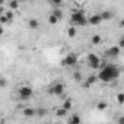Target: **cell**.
<instances>
[{"mask_svg": "<svg viewBox=\"0 0 124 124\" xmlns=\"http://www.w3.org/2000/svg\"><path fill=\"white\" fill-rule=\"evenodd\" d=\"M98 80V76H95V75H89L88 78H86V82H85V86L86 88H89V86H92L95 82Z\"/></svg>", "mask_w": 124, "mask_h": 124, "instance_id": "obj_11", "label": "cell"}, {"mask_svg": "<svg viewBox=\"0 0 124 124\" xmlns=\"http://www.w3.org/2000/svg\"><path fill=\"white\" fill-rule=\"evenodd\" d=\"M67 112H69V111H66L63 107H61V108H58V109H57V112H55V114H57V117H66V115H67Z\"/></svg>", "mask_w": 124, "mask_h": 124, "instance_id": "obj_16", "label": "cell"}, {"mask_svg": "<svg viewBox=\"0 0 124 124\" xmlns=\"http://www.w3.org/2000/svg\"><path fill=\"white\" fill-rule=\"evenodd\" d=\"M96 107H98V109H101V111H102V109H107V107H108V105H107V102L101 101V102H98V104H96Z\"/></svg>", "mask_w": 124, "mask_h": 124, "instance_id": "obj_20", "label": "cell"}, {"mask_svg": "<svg viewBox=\"0 0 124 124\" xmlns=\"http://www.w3.org/2000/svg\"><path fill=\"white\" fill-rule=\"evenodd\" d=\"M51 15H54L58 21H60V19H63V12H61L60 9H54V10L51 12Z\"/></svg>", "mask_w": 124, "mask_h": 124, "instance_id": "obj_15", "label": "cell"}, {"mask_svg": "<svg viewBox=\"0 0 124 124\" xmlns=\"http://www.w3.org/2000/svg\"><path fill=\"white\" fill-rule=\"evenodd\" d=\"M88 66L91 67V69H93V70H96V69H99L102 64H101V58L96 55V54H89L88 55Z\"/></svg>", "mask_w": 124, "mask_h": 124, "instance_id": "obj_3", "label": "cell"}, {"mask_svg": "<svg viewBox=\"0 0 124 124\" xmlns=\"http://www.w3.org/2000/svg\"><path fill=\"white\" fill-rule=\"evenodd\" d=\"M0 22H2V23H6V22H9V21H8V18H6L5 15H2V16H0Z\"/></svg>", "mask_w": 124, "mask_h": 124, "instance_id": "obj_26", "label": "cell"}, {"mask_svg": "<svg viewBox=\"0 0 124 124\" xmlns=\"http://www.w3.org/2000/svg\"><path fill=\"white\" fill-rule=\"evenodd\" d=\"M118 47H120V48H124V37L120 39V42H118Z\"/></svg>", "mask_w": 124, "mask_h": 124, "instance_id": "obj_28", "label": "cell"}, {"mask_svg": "<svg viewBox=\"0 0 124 124\" xmlns=\"http://www.w3.org/2000/svg\"><path fill=\"white\" fill-rule=\"evenodd\" d=\"M47 124H57V123H47Z\"/></svg>", "mask_w": 124, "mask_h": 124, "instance_id": "obj_32", "label": "cell"}, {"mask_svg": "<svg viewBox=\"0 0 124 124\" xmlns=\"http://www.w3.org/2000/svg\"><path fill=\"white\" fill-rule=\"evenodd\" d=\"M70 19H72V23H75V25H80V26H85V25L89 23L88 19L85 18V13H83L82 10H79V9H78V10H73Z\"/></svg>", "mask_w": 124, "mask_h": 124, "instance_id": "obj_2", "label": "cell"}, {"mask_svg": "<svg viewBox=\"0 0 124 124\" xmlns=\"http://www.w3.org/2000/svg\"><path fill=\"white\" fill-rule=\"evenodd\" d=\"M117 102L118 104H124V92H120V93H117Z\"/></svg>", "mask_w": 124, "mask_h": 124, "instance_id": "obj_18", "label": "cell"}, {"mask_svg": "<svg viewBox=\"0 0 124 124\" xmlns=\"http://www.w3.org/2000/svg\"><path fill=\"white\" fill-rule=\"evenodd\" d=\"M22 114L26 118H32V117H37V109L35 108H23Z\"/></svg>", "mask_w": 124, "mask_h": 124, "instance_id": "obj_8", "label": "cell"}, {"mask_svg": "<svg viewBox=\"0 0 124 124\" xmlns=\"http://www.w3.org/2000/svg\"><path fill=\"white\" fill-rule=\"evenodd\" d=\"M47 114V109H44V108H38L37 109V117H44Z\"/></svg>", "mask_w": 124, "mask_h": 124, "instance_id": "obj_21", "label": "cell"}, {"mask_svg": "<svg viewBox=\"0 0 124 124\" xmlns=\"http://www.w3.org/2000/svg\"><path fill=\"white\" fill-rule=\"evenodd\" d=\"M118 76H120V69H118L117 66H114V64H107V66L99 72L98 79L107 83V82H111V80L117 79Z\"/></svg>", "mask_w": 124, "mask_h": 124, "instance_id": "obj_1", "label": "cell"}, {"mask_svg": "<svg viewBox=\"0 0 124 124\" xmlns=\"http://www.w3.org/2000/svg\"><path fill=\"white\" fill-rule=\"evenodd\" d=\"M51 3H53L54 6H60V5H61V2H60V0H51Z\"/></svg>", "mask_w": 124, "mask_h": 124, "instance_id": "obj_27", "label": "cell"}, {"mask_svg": "<svg viewBox=\"0 0 124 124\" xmlns=\"http://www.w3.org/2000/svg\"><path fill=\"white\" fill-rule=\"evenodd\" d=\"M0 82H2V86H6V79H5V78H3L2 80H0Z\"/></svg>", "mask_w": 124, "mask_h": 124, "instance_id": "obj_30", "label": "cell"}, {"mask_svg": "<svg viewBox=\"0 0 124 124\" xmlns=\"http://www.w3.org/2000/svg\"><path fill=\"white\" fill-rule=\"evenodd\" d=\"M88 22L91 23V25H99L101 22H102V18H101V13H95V15H92L89 19H88Z\"/></svg>", "mask_w": 124, "mask_h": 124, "instance_id": "obj_7", "label": "cell"}, {"mask_svg": "<svg viewBox=\"0 0 124 124\" xmlns=\"http://www.w3.org/2000/svg\"><path fill=\"white\" fill-rule=\"evenodd\" d=\"M118 124H124V115L118 118Z\"/></svg>", "mask_w": 124, "mask_h": 124, "instance_id": "obj_29", "label": "cell"}, {"mask_svg": "<svg viewBox=\"0 0 124 124\" xmlns=\"http://www.w3.org/2000/svg\"><path fill=\"white\" fill-rule=\"evenodd\" d=\"M5 16L8 18V21H13V12L9 10V12H5Z\"/></svg>", "mask_w": 124, "mask_h": 124, "instance_id": "obj_24", "label": "cell"}, {"mask_svg": "<svg viewBox=\"0 0 124 124\" xmlns=\"http://www.w3.org/2000/svg\"><path fill=\"white\" fill-rule=\"evenodd\" d=\"M120 47H117V45H114V47H109L108 50H107V55H109V57H117L118 54H120Z\"/></svg>", "mask_w": 124, "mask_h": 124, "instance_id": "obj_9", "label": "cell"}, {"mask_svg": "<svg viewBox=\"0 0 124 124\" xmlns=\"http://www.w3.org/2000/svg\"><path fill=\"white\" fill-rule=\"evenodd\" d=\"M78 63V57H76V54H73V53H70V54H67L66 57H64V60H63V64L64 66H75Z\"/></svg>", "mask_w": 124, "mask_h": 124, "instance_id": "obj_6", "label": "cell"}, {"mask_svg": "<svg viewBox=\"0 0 124 124\" xmlns=\"http://www.w3.org/2000/svg\"><path fill=\"white\" fill-rule=\"evenodd\" d=\"M38 25H39V22H38L37 19H29V21H28V26H29L31 29H37Z\"/></svg>", "mask_w": 124, "mask_h": 124, "instance_id": "obj_12", "label": "cell"}, {"mask_svg": "<svg viewBox=\"0 0 124 124\" xmlns=\"http://www.w3.org/2000/svg\"><path fill=\"white\" fill-rule=\"evenodd\" d=\"M18 93H19V98H21V99H29V98L32 96L34 91H32V88H29V86H22V88H19Z\"/></svg>", "mask_w": 124, "mask_h": 124, "instance_id": "obj_4", "label": "cell"}, {"mask_svg": "<svg viewBox=\"0 0 124 124\" xmlns=\"http://www.w3.org/2000/svg\"><path fill=\"white\" fill-rule=\"evenodd\" d=\"M48 22H50L51 25H55V23L58 22V19H57V18H55L54 15H50V18H48Z\"/></svg>", "mask_w": 124, "mask_h": 124, "instance_id": "obj_22", "label": "cell"}, {"mask_svg": "<svg viewBox=\"0 0 124 124\" xmlns=\"http://www.w3.org/2000/svg\"><path fill=\"white\" fill-rule=\"evenodd\" d=\"M73 78H75L76 82H80V80H82V75H80V72H75V73H73Z\"/></svg>", "mask_w": 124, "mask_h": 124, "instance_id": "obj_23", "label": "cell"}, {"mask_svg": "<svg viewBox=\"0 0 124 124\" xmlns=\"http://www.w3.org/2000/svg\"><path fill=\"white\" fill-rule=\"evenodd\" d=\"M67 34H69L70 38H73V37H76V29H75L73 26H70V28L67 29Z\"/></svg>", "mask_w": 124, "mask_h": 124, "instance_id": "obj_19", "label": "cell"}, {"mask_svg": "<svg viewBox=\"0 0 124 124\" xmlns=\"http://www.w3.org/2000/svg\"><path fill=\"white\" fill-rule=\"evenodd\" d=\"M72 104H73L72 99H66V101L63 102V108H64L66 111H70V109H72Z\"/></svg>", "mask_w": 124, "mask_h": 124, "instance_id": "obj_14", "label": "cell"}, {"mask_svg": "<svg viewBox=\"0 0 124 124\" xmlns=\"http://www.w3.org/2000/svg\"><path fill=\"white\" fill-rule=\"evenodd\" d=\"M101 18H102V21H109V19L112 18V13H111L109 10H105V12L101 13Z\"/></svg>", "mask_w": 124, "mask_h": 124, "instance_id": "obj_13", "label": "cell"}, {"mask_svg": "<svg viewBox=\"0 0 124 124\" xmlns=\"http://www.w3.org/2000/svg\"><path fill=\"white\" fill-rule=\"evenodd\" d=\"M18 6H19L18 2H10V3H9V8H10L12 10H13V9H18Z\"/></svg>", "mask_w": 124, "mask_h": 124, "instance_id": "obj_25", "label": "cell"}, {"mask_svg": "<svg viewBox=\"0 0 124 124\" xmlns=\"http://www.w3.org/2000/svg\"><path fill=\"white\" fill-rule=\"evenodd\" d=\"M91 42H92V44H95V45H96V44H99V42H101V35H93V37L91 38Z\"/></svg>", "mask_w": 124, "mask_h": 124, "instance_id": "obj_17", "label": "cell"}, {"mask_svg": "<svg viewBox=\"0 0 124 124\" xmlns=\"http://www.w3.org/2000/svg\"><path fill=\"white\" fill-rule=\"evenodd\" d=\"M80 123H82V120L78 114H73L67 118V124H80Z\"/></svg>", "mask_w": 124, "mask_h": 124, "instance_id": "obj_10", "label": "cell"}, {"mask_svg": "<svg viewBox=\"0 0 124 124\" xmlns=\"http://www.w3.org/2000/svg\"><path fill=\"white\" fill-rule=\"evenodd\" d=\"M120 26H121V28H124V19H121V21H120Z\"/></svg>", "mask_w": 124, "mask_h": 124, "instance_id": "obj_31", "label": "cell"}, {"mask_svg": "<svg viewBox=\"0 0 124 124\" xmlns=\"http://www.w3.org/2000/svg\"><path fill=\"white\" fill-rule=\"evenodd\" d=\"M48 93H50V95H57V96L63 95V93H64V85H63V83H55L53 88L48 89Z\"/></svg>", "mask_w": 124, "mask_h": 124, "instance_id": "obj_5", "label": "cell"}]
</instances>
